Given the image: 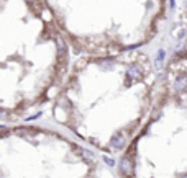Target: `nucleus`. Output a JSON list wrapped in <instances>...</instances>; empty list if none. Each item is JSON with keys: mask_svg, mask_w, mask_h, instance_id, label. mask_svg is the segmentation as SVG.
<instances>
[{"mask_svg": "<svg viewBox=\"0 0 187 178\" xmlns=\"http://www.w3.org/2000/svg\"><path fill=\"white\" fill-rule=\"evenodd\" d=\"M185 13H187V0H185Z\"/></svg>", "mask_w": 187, "mask_h": 178, "instance_id": "1", "label": "nucleus"}]
</instances>
